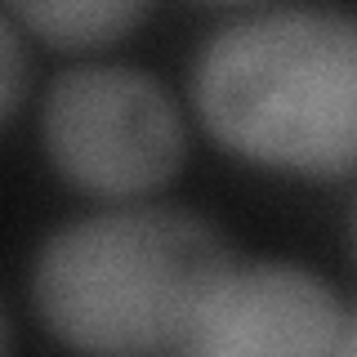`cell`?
<instances>
[{
    "label": "cell",
    "instance_id": "6da1fadb",
    "mask_svg": "<svg viewBox=\"0 0 357 357\" xmlns=\"http://www.w3.org/2000/svg\"><path fill=\"white\" fill-rule=\"evenodd\" d=\"M192 98L228 152L290 174L357 170V14L273 9L201 50Z\"/></svg>",
    "mask_w": 357,
    "mask_h": 357
},
{
    "label": "cell",
    "instance_id": "7a4b0ae2",
    "mask_svg": "<svg viewBox=\"0 0 357 357\" xmlns=\"http://www.w3.org/2000/svg\"><path fill=\"white\" fill-rule=\"evenodd\" d=\"M232 250L183 210H121L67 223L45 241L31 304L45 331L94 353H170L215 295Z\"/></svg>",
    "mask_w": 357,
    "mask_h": 357
},
{
    "label": "cell",
    "instance_id": "3957f363",
    "mask_svg": "<svg viewBox=\"0 0 357 357\" xmlns=\"http://www.w3.org/2000/svg\"><path fill=\"white\" fill-rule=\"evenodd\" d=\"M54 170L94 197H143L183 165V121L161 81L134 67H72L45 94Z\"/></svg>",
    "mask_w": 357,
    "mask_h": 357
},
{
    "label": "cell",
    "instance_id": "277c9868",
    "mask_svg": "<svg viewBox=\"0 0 357 357\" xmlns=\"http://www.w3.org/2000/svg\"><path fill=\"white\" fill-rule=\"evenodd\" d=\"M344 321L340 295L308 268H228L201 308L188 353H340Z\"/></svg>",
    "mask_w": 357,
    "mask_h": 357
},
{
    "label": "cell",
    "instance_id": "5b68a950",
    "mask_svg": "<svg viewBox=\"0 0 357 357\" xmlns=\"http://www.w3.org/2000/svg\"><path fill=\"white\" fill-rule=\"evenodd\" d=\"M14 14L54 50H98L121 40L152 0H9Z\"/></svg>",
    "mask_w": 357,
    "mask_h": 357
},
{
    "label": "cell",
    "instance_id": "8992f818",
    "mask_svg": "<svg viewBox=\"0 0 357 357\" xmlns=\"http://www.w3.org/2000/svg\"><path fill=\"white\" fill-rule=\"evenodd\" d=\"M22 89H27V54H22L14 27L0 18V121L18 107Z\"/></svg>",
    "mask_w": 357,
    "mask_h": 357
},
{
    "label": "cell",
    "instance_id": "52a82bcc",
    "mask_svg": "<svg viewBox=\"0 0 357 357\" xmlns=\"http://www.w3.org/2000/svg\"><path fill=\"white\" fill-rule=\"evenodd\" d=\"M340 353H357V317L344 321V344H340Z\"/></svg>",
    "mask_w": 357,
    "mask_h": 357
},
{
    "label": "cell",
    "instance_id": "ba28073f",
    "mask_svg": "<svg viewBox=\"0 0 357 357\" xmlns=\"http://www.w3.org/2000/svg\"><path fill=\"white\" fill-rule=\"evenodd\" d=\"M0 344H5V326H0Z\"/></svg>",
    "mask_w": 357,
    "mask_h": 357
},
{
    "label": "cell",
    "instance_id": "9c48e42d",
    "mask_svg": "<svg viewBox=\"0 0 357 357\" xmlns=\"http://www.w3.org/2000/svg\"><path fill=\"white\" fill-rule=\"evenodd\" d=\"M353 237H357V223H353Z\"/></svg>",
    "mask_w": 357,
    "mask_h": 357
}]
</instances>
